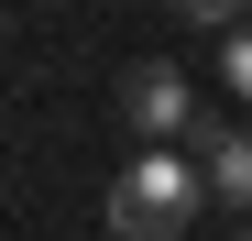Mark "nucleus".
Returning <instances> with one entry per match:
<instances>
[{
  "instance_id": "f257e3e1",
  "label": "nucleus",
  "mask_w": 252,
  "mask_h": 241,
  "mask_svg": "<svg viewBox=\"0 0 252 241\" xmlns=\"http://www.w3.org/2000/svg\"><path fill=\"white\" fill-rule=\"evenodd\" d=\"M197 209H208V165H187L176 143H143L110 176V241H187Z\"/></svg>"
},
{
  "instance_id": "f03ea898",
  "label": "nucleus",
  "mask_w": 252,
  "mask_h": 241,
  "mask_svg": "<svg viewBox=\"0 0 252 241\" xmlns=\"http://www.w3.org/2000/svg\"><path fill=\"white\" fill-rule=\"evenodd\" d=\"M121 120H132L143 143H176V132H197V99H187L176 66H132L121 77Z\"/></svg>"
},
{
  "instance_id": "7ed1b4c3",
  "label": "nucleus",
  "mask_w": 252,
  "mask_h": 241,
  "mask_svg": "<svg viewBox=\"0 0 252 241\" xmlns=\"http://www.w3.org/2000/svg\"><path fill=\"white\" fill-rule=\"evenodd\" d=\"M197 165H208V197L252 209V132H208V143H197Z\"/></svg>"
},
{
  "instance_id": "20e7f679",
  "label": "nucleus",
  "mask_w": 252,
  "mask_h": 241,
  "mask_svg": "<svg viewBox=\"0 0 252 241\" xmlns=\"http://www.w3.org/2000/svg\"><path fill=\"white\" fill-rule=\"evenodd\" d=\"M220 88H230V99H252V22H230V33H220Z\"/></svg>"
},
{
  "instance_id": "39448f33",
  "label": "nucleus",
  "mask_w": 252,
  "mask_h": 241,
  "mask_svg": "<svg viewBox=\"0 0 252 241\" xmlns=\"http://www.w3.org/2000/svg\"><path fill=\"white\" fill-rule=\"evenodd\" d=\"M176 22H208V33H230V22H252V0H176Z\"/></svg>"
},
{
  "instance_id": "423d86ee",
  "label": "nucleus",
  "mask_w": 252,
  "mask_h": 241,
  "mask_svg": "<svg viewBox=\"0 0 252 241\" xmlns=\"http://www.w3.org/2000/svg\"><path fill=\"white\" fill-rule=\"evenodd\" d=\"M241 241H252V230H241Z\"/></svg>"
}]
</instances>
